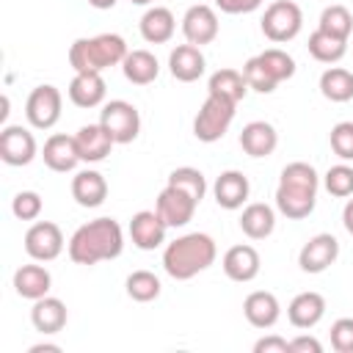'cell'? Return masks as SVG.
<instances>
[{"mask_svg": "<svg viewBox=\"0 0 353 353\" xmlns=\"http://www.w3.org/2000/svg\"><path fill=\"white\" fill-rule=\"evenodd\" d=\"M124 232L116 218H94L74 229L69 237V259L74 265H97L121 256Z\"/></svg>", "mask_w": 353, "mask_h": 353, "instance_id": "1", "label": "cell"}, {"mask_svg": "<svg viewBox=\"0 0 353 353\" xmlns=\"http://www.w3.org/2000/svg\"><path fill=\"white\" fill-rule=\"evenodd\" d=\"M317 190H320V176L314 165L303 160L287 163L281 168L279 188H276V210L290 221L309 218L317 204Z\"/></svg>", "mask_w": 353, "mask_h": 353, "instance_id": "2", "label": "cell"}, {"mask_svg": "<svg viewBox=\"0 0 353 353\" xmlns=\"http://www.w3.org/2000/svg\"><path fill=\"white\" fill-rule=\"evenodd\" d=\"M215 256H218V245L210 234L188 232L163 248V270L176 281H188L204 273L215 262Z\"/></svg>", "mask_w": 353, "mask_h": 353, "instance_id": "3", "label": "cell"}, {"mask_svg": "<svg viewBox=\"0 0 353 353\" xmlns=\"http://www.w3.org/2000/svg\"><path fill=\"white\" fill-rule=\"evenodd\" d=\"M127 52V41L119 33L80 36L69 47V66L74 72H105L108 66H121Z\"/></svg>", "mask_w": 353, "mask_h": 353, "instance_id": "4", "label": "cell"}, {"mask_svg": "<svg viewBox=\"0 0 353 353\" xmlns=\"http://www.w3.org/2000/svg\"><path fill=\"white\" fill-rule=\"evenodd\" d=\"M234 108H237L234 102L207 94L204 105L199 108V113H196V119H193V135H196L201 143H215V141H221V138L229 132L232 121H234Z\"/></svg>", "mask_w": 353, "mask_h": 353, "instance_id": "5", "label": "cell"}, {"mask_svg": "<svg viewBox=\"0 0 353 353\" xmlns=\"http://www.w3.org/2000/svg\"><path fill=\"white\" fill-rule=\"evenodd\" d=\"M259 28H262L265 39H270L273 44L292 41L303 28V11L292 0H273L262 14Z\"/></svg>", "mask_w": 353, "mask_h": 353, "instance_id": "6", "label": "cell"}, {"mask_svg": "<svg viewBox=\"0 0 353 353\" xmlns=\"http://www.w3.org/2000/svg\"><path fill=\"white\" fill-rule=\"evenodd\" d=\"M61 110H63V97L50 83L36 85L25 99V119L33 130H52L61 119Z\"/></svg>", "mask_w": 353, "mask_h": 353, "instance_id": "7", "label": "cell"}, {"mask_svg": "<svg viewBox=\"0 0 353 353\" xmlns=\"http://www.w3.org/2000/svg\"><path fill=\"white\" fill-rule=\"evenodd\" d=\"M99 124L110 132V138L116 143H132L141 132V113L127 99H110L102 105Z\"/></svg>", "mask_w": 353, "mask_h": 353, "instance_id": "8", "label": "cell"}, {"mask_svg": "<svg viewBox=\"0 0 353 353\" xmlns=\"http://www.w3.org/2000/svg\"><path fill=\"white\" fill-rule=\"evenodd\" d=\"M39 154V143L33 138V132L22 124H6L0 130V160L6 165L22 168L28 163H33V157Z\"/></svg>", "mask_w": 353, "mask_h": 353, "instance_id": "9", "label": "cell"}, {"mask_svg": "<svg viewBox=\"0 0 353 353\" xmlns=\"http://www.w3.org/2000/svg\"><path fill=\"white\" fill-rule=\"evenodd\" d=\"M66 240L58 223L52 221H36L28 232H25V251L30 259L36 262H52L61 256Z\"/></svg>", "mask_w": 353, "mask_h": 353, "instance_id": "10", "label": "cell"}, {"mask_svg": "<svg viewBox=\"0 0 353 353\" xmlns=\"http://www.w3.org/2000/svg\"><path fill=\"white\" fill-rule=\"evenodd\" d=\"M218 30H221V22H218V14L212 6L207 3H196L185 11L182 17V36L188 44H196V47H204V44H212L218 39Z\"/></svg>", "mask_w": 353, "mask_h": 353, "instance_id": "11", "label": "cell"}, {"mask_svg": "<svg viewBox=\"0 0 353 353\" xmlns=\"http://www.w3.org/2000/svg\"><path fill=\"white\" fill-rule=\"evenodd\" d=\"M336 256H339V240L328 232H320L301 245L298 265L303 273H323L336 262Z\"/></svg>", "mask_w": 353, "mask_h": 353, "instance_id": "12", "label": "cell"}, {"mask_svg": "<svg viewBox=\"0 0 353 353\" xmlns=\"http://www.w3.org/2000/svg\"><path fill=\"white\" fill-rule=\"evenodd\" d=\"M196 207H199V204H196L188 193H182L179 188H174V185H165V188L160 190L157 201H154V210H157V215L165 221L168 229L188 226V223L193 221V215H196Z\"/></svg>", "mask_w": 353, "mask_h": 353, "instance_id": "13", "label": "cell"}, {"mask_svg": "<svg viewBox=\"0 0 353 353\" xmlns=\"http://www.w3.org/2000/svg\"><path fill=\"white\" fill-rule=\"evenodd\" d=\"M130 240H132V245L135 248H141V251H154V248H160L163 243H165V232H168V226H165V221L157 215V210H141V212H135L132 218H130Z\"/></svg>", "mask_w": 353, "mask_h": 353, "instance_id": "14", "label": "cell"}, {"mask_svg": "<svg viewBox=\"0 0 353 353\" xmlns=\"http://www.w3.org/2000/svg\"><path fill=\"white\" fill-rule=\"evenodd\" d=\"M41 160L50 171H58V174H66V171H74L80 160V152H77V141L74 135H63V132H55L44 141V149H41Z\"/></svg>", "mask_w": 353, "mask_h": 353, "instance_id": "15", "label": "cell"}, {"mask_svg": "<svg viewBox=\"0 0 353 353\" xmlns=\"http://www.w3.org/2000/svg\"><path fill=\"white\" fill-rule=\"evenodd\" d=\"M248 193H251V182L243 171L237 168H229V171H221L215 185H212V196H215V204L223 207V210H240L245 201H248Z\"/></svg>", "mask_w": 353, "mask_h": 353, "instance_id": "16", "label": "cell"}, {"mask_svg": "<svg viewBox=\"0 0 353 353\" xmlns=\"http://www.w3.org/2000/svg\"><path fill=\"white\" fill-rule=\"evenodd\" d=\"M221 268L223 273L232 279V281H254L259 276V268H262V259H259V251L248 243H240V245H232L223 259H221Z\"/></svg>", "mask_w": 353, "mask_h": 353, "instance_id": "17", "label": "cell"}, {"mask_svg": "<svg viewBox=\"0 0 353 353\" xmlns=\"http://www.w3.org/2000/svg\"><path fill=\"white\" fill-rule=\"evenodd\" d=\"M243 314H245V320H248L254 328L265 331V328H273V325L279 323V317H281V303H279V298H276L273 292H268V290H254V292H248L245 301H243Z\"/></svg>", "mask_w": 353, "mask_h": 353, "instance_id": "18", "label": "cell"}, {"mask_svg": "<svg viewBox=\"0 0 353 353\" xmlns=\"http://www.w3.org/2000/svg\"><path fill=\"white\" fill-rule=\"evenodd\" d=\"M204 69H207V58H204L201 47H196V44H176L168 55V72L179 83L199 80L204 74Z\"/></svg>", "mask_w": 353, "mask_h": 353, "instance_id": "19", "label": "cell"}, {"mask_svg": "<svg viewBox=\"0 0 353 353\" xmlns=\"http://www.w3.org/2000/svg\"><path fill=\"white\" fill-rule=\"evenodd\" d=\"M72 105L77 108H99L105 102V94H108V85H105V77L102 72H74L69 88H66Z\"/></svg>", "mask_w": 353, "mask_h": 353, "instance_id": "20", "label": "cell"}, {"mask_svg": "<svg viewBox=\"0 0 353 353\" xmlns=\"http://www.w3.org/2000/svg\"><path fill=\"white\" fill-rule=\"evenodd\" d=\"M66 320H69V312H66V303L61 298H52V295H44L39 301H33V309H30V323L39 334L44 336H52L58 331L66 328Z\"/></svg>", "mask_w": 353, "mask_h": 353, "instance_id": "21", "label": "cell"}, {"mask_svg": "<svg viewBox=\"0 0 353 353\" xmlns=\"http://www.w3.org/2000/svg\"><path fill=\"white\" fill-rule=\"evenodd\" d=\"M74 141H77V152H80L83 163H102L110 154V149L116 146V141L110 138V132L99 121L80 127L74 132Z\"/></svg>", "mask_w": 353, "mask_h": 353, "instance_id": "22", "label": "cell"}, {"mask_svg": "<svg viewBox=\"0 0 353 353\" xmlns=\"http://www.w3.org/2000/svg\"><path fill=\"white\" fill-rule=\"evenodd\" d=\"M52 287V276L44 265H39L36 259L30 265H22L14 270V292L25 301H39L44 295H50Z\"/></svg>", "mask_w": 353, "mask_h": 353, "instance_id": "23", "label": "cell"}, {"mask_svg": "<svg viewBox=\"0 0 353 353\" xmlns=\"http://www.w3.org/2000/svg\"><path fill=\"white\" fill-rule=\"evenodd\" d=\"M323 317H325V298H323L320 292H312V290L298 292V295L290 301V306H287V320H290L295 328H301V331L314 328Z\"/></svg>", "mask_w": 353, "mask_h": 353, "instance_id": "24", "label": "cell"}, {"mask_svg": "<svg viewBox=\"0 0 353 353\" xmlns=\"http://www.w3.org/2000/svg\"><path fill=\"white\" fill-rule=\"evenodd\" d=\"M240 146L248 157H270L279 146V132L270 121H248L240 132Z\"/></svg>", "mask_w": 353, "mask_h": 353, "instance_id": "25", "label": "cell"}, {"mask_svg": "<svg viewBox=\"0 0 353 353\" xmlns=\"http://www.w3.org/2000/svg\"><path fill=\"white\" fill-rule=\"evenodd\" d=\"M72 199L80 207H88V210L105 204V199H108V179L99 171H94V168L77 171L72 176Z\"/></svg>", "mask_w": 353, "mask_h": 353, "instance_id": "26", "label": "cell"}, {"mask_svg": "<svg viewBox=\"0 0 353 353\" xmlns=\"http://www.w3.org/2000/svg\"><path fill=\"white\" fill-rule=\"evenodd\" d=\"M138 30H141L143 41H149V44H165V41H171V36L176 30V19H174L171 8L152 6V8L143 11V17L138 22Z\"/></svg>", "mask_w": 353, "mask_h": 353, "instance_id": "27", "label": "cell"}, {"mask_svg": "<svg viewBox=\"0 0 353 353\" xmlns=\"http://www.w3.org/2000/svg\"><path fill=\"white\" fill-rule=\"evenodd\" d=\"M240 229L248 240H265L273 234L276 229V210L265 201H254V204H245L243 207V215H240Z\"/></svg>", "mask_w": 353, "mask_h": 353, "instance_id": "28", "label": "cell"}, {"mask_svg": "<svg viewBox=\"0 0 353 353\" xmlns=\"http://www.w3.org/2000/svg\"><path fill=\"white\" fill-rule=\"evenodd\" d=\"M121 72L132 85H149L160 74V61L149 50H130L121 61Z\"/></svg>", "mask_w": 353, "mask_h": 353, "instance_id": "29", "label": "cell"}, {"mask_svg": "<svg viewBox=\"0 0 353 353\" xmlns=\"http://www.w3.org/2000/svg\"><path fill=\"white\" fill-rule=\"evenodd\" d=\"M248 91V83L243 77V72L232 69V66H223V69H215L207 80V94L212 97H221V99H229V102H240Z\"/></svg>", "mask_w": 353, "mask_h": 353, "instance_id": "30", "label": "cell"}, {"mask_svg": "<svg viewBox=\"0 0 353 353\" xmlns=\"http://www.w3.org/2000/svg\"><path fill=\"white\" fill-rule=\"evenodd\" d=\"M320 94L328 102H350L353 99V72L342 66H328L320 74Z\"/></svg>", "mask_w": 353, "mask_h": 353, "instance_id": "31", "label": "cell"}, {"mask_svg": "<svg viewBox=\"0 0 353 353\" xmlns=\"http://www.w3.org/2000/svg\"><path fill=\"white\" fill-rule=\"evenodd\" d=\"M309 55L314 58V61H320V63H336V61H342L345 58V52H347V39H339V36H331V33H325V30H314L312 36H309Z\"/></svg>", "mask_w": 353, "mask_h": 353, "instance_id": "32", "label": "cell"}, {"mask_svg": "<svg viewBox=\"0 0 353 353\" xmlns=\"http://www.w3.org/2000/svg\"><path fill=\"white\" fill-rule=\"evenodd\" d=\"M165 185L179 188V190L188 193L196 204H201V199L207 196V179H204V174H201L199 168H193V165H179V168H174V171L168 174V182H165Z\"/></svg>", "mask_w": 353, "mask_h": 353, "instance_id": "33", "label": "cell"}, {"mask_svg": "<svg viewBox=\"0 0 353 353\" xmlns=\"http://www.w3.org/2000/svg\"><path fill=\"white\" fill-rule=\"evenodd\" d=\"M124 290H127V295H130L132 301L149 303V301L160 298L163 284H160V279H157L152 270H132V273L127 276V281H124Z\"/></svg>", "mask_w": 353, "mask_h": 353, "instance_id": "34", "label": "cell"}, {"mask_svg": "<svg viewBox=\"0 0 353 353\" xmlns=\"http://www.w3.org/2000/svg\"><path fill=\"white\" fill-rule=\"evenodd\" d=\"M317 28L325 30V33H331V36L347 39L350 30H353V14L347 11V6H339V3L325 6L323 14H320V19H317Z\"/></svg>", "mask_w": 353, "mask_h": 353, "instance_id": "35", "label": "cell"}, {"mask_svg": "<svg viewBox=\"0 0 353 353\" xmlns=\"http://www.w3.org/2000/svg\"><path fill=\"white\" fill-rule=\"evenodd\" d=\"M256 58L262 61V66L270 72V77L276 83H284V80H290L295 74V58L287 50H281V47H268Z\"/></svg>", "mask_w": 353, "mask_h": 353, "instance_id": "36", "label": "cell"}, {"mask_svg": "<svg viewBox=\"0 0 353 353\" xmlns=\"http://www.w3.org/2000/svg\"><path fill=\"white\" fill-rule=\"evenodd\" d=\"M323 185H325V190H328L331 196H336V199L353 196V165H347V163L331 165V168L325 171V176H323Z\"/></svg>", "mask_w": 353, "mask_h": 353, "instance_id": "37", "label": "cell"}, {"mask_svg": "<svg viewBox=\"0 0 353 353\" xmlns=\"http://www.w3.org/2000/svg\"><path fill=\"white\" fill-rule=\"evenodd\" d=\"M243 77H245V83H248V88L251 91H256V94H273L276 91V80L270 77V72L262 66V61L254 55V58H248L245 63H243Z\"/></svg>", "mask_w": 353, "mask_h": 353, "instance_id": "38", "label": "cell"}, {"mask_svg": "<svg viewBox=\"0 0 353 353\" xmlns=\"http://www.w3.org/2000/svg\"><path fill=\"white\" fill-rule=\"evenodd\" d=\"M328 143L334 149V154L342 160V163H350L353 160V121H339L331 127L328 132Z\"/></svg>", "mask_w": 353, "mask_h": 353, "instance_id": "39", "label": "cell"}, {"mask_svg": "<svg viewBox=\"0 0 353 353\" xmlns=\"http://www.w3.org/2000/svg\"><path fill=\"white\" fill-rule=\"evenodd\" d=\"M41 210H44V201H41V196L36 190H19L11 199V212L19 221H36L41 215Z\"/></svg>", "mask_w": 353, "mask_h": 353, "instance_id": "40", "label": "cell"}, {"mask_svg": "<svg viewBox=\"0 0 353 353\" xmlns=\"http://www.w3.org/2000/svg\"><path fill=\"white\" fill-rule=\"evenodd\" d=\"M331 347L336 353H353V317H339L331 325Z\"/></svg>", "mask_w": 353, "mask_h": 353, "instance_id": "41", "label": "cell"}, {"mask_svg": "<svg viewBox=\"0 0 353 353\" xmlns=\"http://www.w3.org/2000/svg\"><path fill=\"white\" fill-rule=\"evenodd\" d=\"M254 353H290V342L279 334H268L254 342Z\"/></svg>", "mask_w": 353, "mask_h": 353, "instance_id": "42", "label": "cell"}, {"mask_svg": "<svg viewBox=\"0 0 353 353\" xmlns=\"http://www.w3.org/2000/svg\"><path fill=\"white\" fill-rule=\"evenodd\" d=\"M265 0H215V6L223 11V14H251L262 6Z\"/></svg>", "mask_w": 353, "mask_h": 353, "instance_id": "43", "label": "cell"}, {"mask_svg": "<svg viewBox=\"0 0 353 353\" xmlns=\"http://www.w3.org/2000/svg\"><path fill=\"white\" fill-rule=\"evenodd\" d=\"M290 353H323V342L317 336L301 334V336L290 339Z\"/></svg>", "mask_w": 353, "mask_h": 353, "instance_id": "44", "label": "cell"}, {"mask_svg": "<svg viewBox=\"0 0 353 353\" xmlns=\"http://www.w3.org/2000/svg\"><path fill=\"white\" fill-rule=\"evenodd\" d=\"M342 223L347 229V234H353V199L345 201V210H342Z\"/></svg>", "mask_w": 353, "mask_h": 353, "instance_id": "45", "label": "cell"}, {"mask_svg": "<svg viewBox=\"0 0 353 353\" xmlns=\"http://www.w3.org/2000/svg\"><path fill=\"white\" fill-rule=\"evenodd\" d=\"M28 353H61V345H52V342H39V345H30Z\"/></svg>", "mask_w": 353, "mask_h": 353, "instance_id": "46", "label": "cell"}, {"mask_svg": "<svg viewBox=\"0 0 353 353\" xmlns=\"http://www.w3.org/2000/svg\"><path fill=\"white\" fill-rule=\"evenodd\" d=\"M91 8H97V11H108V8H113L119 0H85Z\"/></svg>", "mask_w": 353, "mask_h": 353, "instance_id": "47", "label": "cell"}, {"mask_svg": "<svg viewBox=\"0 0 353 353\" xmlns=\"http://www.w3.org/2000/svg\"><path fill=\"white\" fill-rule=\"evenodd\" d=\"M132 6H149V3H154V0H130Z\"/></svg>", "mask_w": 353, "mask_h": 353, "instance_id": "48", "label": "cell"}]
</instances>
